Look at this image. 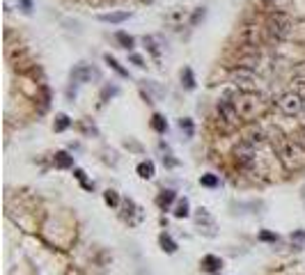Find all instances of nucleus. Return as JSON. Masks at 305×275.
Segmentation results:
<instances>
[{
	"label": "nucleus",
	"instance_id": "9b49d317",
	"mask_svg": "<svg viewBox=\"0 0 305 275\" xmlns=\"http://www.w3.org/2000/svg\"><path fill=\"white\" fill-rule=\"evenodd\" d=\"M131 19V12H106V14H99V21L101 23H113V25H117V23H124V21H129Z\"/></svg>",
	"mask_w": 305,
	"mask_h": 275
},
{
	"label": "nucleus",
	"instance_id": "f257e3e1",
	"mask_svg": "<svg viewBox=\"0 0 305 275\" xmlns=\"http://www.w3.org/2000/svg\"><path fill=\"white\" fill-rule=\"evenodd\" d=\"M269 140L273 142L275 154H278V158L282 160V165H285V168H289V170H296V168H300V165H303L300 147L296 145V140H291V138L282 135L278 129L269 133Z\"/></svg>",
	"mask_w": 305,
	"mask_h": 275
},
{
	"label": "nucleus",
	"instance_id": "6ab92c4d",
	"mask_svg": "<svg viewBox=\"0 0 305 275\" xmlns=\"http://www.w3.org/2000/svg\"><path fill=\"white\" fill-rule=\"evenodd\" d=\"M195 74H193V69H190V67H184V71H181V87H184V90H195Z\"/></svg>",
	"mask_w": 305,
	"mask_h": 275
},
{
	"label": "nucleus",
	"instance_id": "f3484780",
	"mask_svg": "<svg viewBox=\"0 0 305 275\" xmlns=\"http://www.w3.org/2000/svg\"><path fill=\"white\" fill-rule=\"evenodd\" d=\"M104 62H106V65H108L113 71H115V74L120 76V78H129V69H124V67H122L120 62H117L110 53H106V55H104Z\"/></svg>",
	"mask_w": 305,
	"mask_h": 275
},
{
	"label": "nucleus",
	"instance_id": "6e6552de",
	"mask_svg": "<svg viewBox=\"0 0 305 275\" xmlns=\"http://www.w3.org/2000/svg\"><path fill=\"white\" fill-rule=\"evenodd\" d=\"M230 83H234V87H239V90H252L255 87V71L234 67L230 71Z\"/></svg>",
	"mask_w": 305,
	"mask_h": 275
},
{
	"label": "nucleus",
	"instance_id": "423d86ee",
	"mask_svg": "<svg viewBox=\"0 0 305 275\" xmlns=\"http://www.w3.org/2000/svg\"><path fill=\"white\" fill-rule=\"evenodd\" d=\"M278 108H280L282 115L296 117V115H300V113H305V99L294 90L285 92V94L278 96Z\"/></svg>",
	"mask_w": 305,
	"mask_h": 275
},
{
	"label": "nucleus",
	"instance_id": "393cba45",
	"mask_svg": "<svg viewBox=\"0 0 305 275\" xmlns=\"http://www.w3.org/2000/svg\"><path fill=\"white\" fill-rule=\"evenodd\" d=\"M195 220H197V225H214V218L209 215V211L207 209H197V213H195Z\"/></svg>",
	"mask_w": 305,
	"mask_h": 275
},
{
	"label": "nucleus",
	"instance_id": "7ed1b4c3",
	"mask_svg": "<svg viewBox=\"0 0 305 275\" xmlns=\"http://www.w3.org/2000/svg\"><path fill=\"white\" fill-rule=\"evenodd\" d=\"M291 28H294V23H291L289 14H285V12H271L269 19H266V35L271 37V39L275 41H282L287 39V37L291 35Z\"/></svg>",
	"mask_w": 305,
	"mask_h": 275
},
{
	"label": "nucleus",
	"instance_id": "0eeeda50",
	"mask_svg": "<svg viewBox=\"0 0 305 275\" xmlns=\"http://www.w3.org/2000/svg\"><path fill=\"white\" fill-rule=\"evenodd\" d=\"M216 113H218V117H223V120H225L232 129L241 126V122H243V117L239 115V110H236L234 101H232L230 96H223V99H218V103H216Z\"/></svg>",
	"mask_w": 305,
	"mask_h": 275
},
{
	"label": "nucleus",
	"instance_id": "cd10ccee",
	"mask_svg": "<svg viewBox=\"0 0 305 275\" xmlns=\"http://www.w3.org/2000/svg\"><path fill=\"white\" fill-rule=\"evenodd\" d=\"M74 177L80 181V184H83V188H87V190H94V184H90V181L85 179V172H83V170H74Z\"/></svg>",
	"mask_w": 305,
	"mask_h": 275
},
{
	"label": "nucleus",
	"instance_id": "f704fd0d",
	"mask_svg": "<svg viewBox=\"0 0 305 275\" xmlns=\"http://www.w3.org/2000/svg\"><path fill=\"white\" fill-rule=\"evenodd\" d=\"M129 60L133 62L135 67H140V69L145 67V58H142V55H138V53H131V55H129Z\"/></svg>",
	"mask_w": 305,
	"mask_h": 275
},
{
	"label": "nucleus",
	"instance_id": "e433bc0d",
	"mask_svg": "<svg viewBox=\"0 0 305 275\" xmlns=\"http://www.w3.org/2000/svg\"><path fill=\"white\" fill-rule=\"evenodd\" d=\"M140 3H145V5H151V3H156V0H140Z\"/></svg>",
	"mask_w": 305,
	"mask_h": 275
},
{
	"label": "nucleus",
	"instance_id": "1a4fd4ad",
	"mask_svg": "<svg viewBox=\"0 0 305 275\" xmlns=\"http://www.w3.org/2000/svg\"><path fill=\"white\" fill-rule=\"evenodd\" d=\"M92 76H96V74H94V69H92L90 65H78V67L71 69L69 78H71V83H90Z\"/></svg>",
	"mask_w": 305,
	"mask_h": 275
},
{
	"label": "nucleus",
	"instance_id": "473e14b6",
	"mask_svg": "<svg viewBox=\"0 0 305 275\" xmlns=\"http://www.w3.org/2000/svg\"><path fill=\"white\" fill-rule=\"evenodd\" d=\"M14 3L21 7V12H23V14H28V16L32 14V0H14Z\"/></svg>",
	"mask_w": 305,
	"mask_h": 275
},
{
	"label": "nucleus",
	"instance_id": "c756f323",
	"mask_svg": "<svg viewBox=\"0 0 305 275\" xmlns=\"http://www.w3.org/2000/svg\"><path fill=\"white\" fill-rule=\"evenodd\" d=\"M48 103H50V90L46 85H41V113L48 108Z\"/></svg>",
	"mask_w": 305,
	"mask_h": 275
},
{
	"label": "nucleus",
	"instance_id": "dca6fc26",
	"mask_svg": "<svg viewBox=\"0 0 305 275\" xmlns=\"http://www.w3.org/2000/svg\"><path fill=\"white\" fill-rule=\"evenodd\" d=\"M159 243H161V250L168 252V255H175V252H177V241L172 239L168 232H163V234L159 236Z\"/></svg>",
	"mask_w": 305,
	"mask_h": 275
},
{
	"label": "nucleus",
	"instance_id": "b1692460",
	"mask_svg": "<svg viewBox=\"0 0 305 275\" xmlns=\"http://www.w3.org/2000/svg\"><path fill=\"white\" fill-rule=\"evenodd\" d=\"M200 184L205 186V188H218L220 179H218V175H211V172H207V175L200 177Z\"/></svg>",
	"mask_w": 305,
	"mask_h": 275
},
{
	"label": "nucleus",
	"instance_id": "7c9ffc66",
	"mask_svg": "<svg viewBox=\"0 0 305 275\" xmlns=\"http://www.w3.org/2000/svg\"><path fill=\"white\" fill-rule=\"evenodd\" d=\"M117 92H120V90H117V87H115V85H106V87H104V90H101V101H108V99H110V96H115V94H117Z\"/></svg>",
	"mask_w": 305,
	"mask_h": 275
},
{
	"label": "nucleus",
	"instance_id": "a211bd4d",
	"mask_svg": "<svg viewBox=\"0 0 305 275\" xmlns=\"http://www.w3.org/2000/svg\"><path fill=\"white\" fill-rule=\"evenodd\" d=\"M71 126V117L67 115V113H58L53 120V131L55 133H62V131H67Z\"/></svg>",
	"mask_w": 305,
	"mask_h": 275
},
{
	"label": "nucleus",
	"instance_id": "f8f14e48",
	"mask_svg": "<svg viewBox=\"0 0 305 275\" xmlns=\"http://www.w3.org/2000/svg\"><path fill=\"white\" fill-rule=\"evenodd\" d=\"M175 200H177V193H175V190H161L159 195H156V206H159L161 211H168Z\"/></svg>",
	"mask_w": 305,
	"mask_h": 275
},
{
	"label": "nucleus",
	"instance_id": "c9c22d12",
	"mask_svg": "<svg viewBox=\"0 0 305 275\" xmlns=\"http://www.w3.org/2000/svg\"><path fill=\"white\" fill-rule=\"evenodd\" d=\"M294 239H300V241H305V232H296V234H294Z\"/></svg>",
	"mask_w": 305,
	"mask_h": 275
},
{
	"label": "nucleus",
	"instance_id": "5701e85b",
	"mask_svg": "<svg viewBox=\"0 0 305 275\" xmlns=\"http://www.w3.org/2000/svg\"><path fill=\"white\" fill-rule=\"evenodd\" d=\"M172 213H175V218H188V215H190V211H188V200H186V197H184V200H179V202H177V206H175V211H172Z\"/></svg>",
	"mask_w": 305,
	"mask_h": 275
},
{
	"label": "nucleus",
	"instance_id": "72a5a7b5",
	"mask_svg": "<svg viewBox=\"0 0 305 275\" xmlns=\"http://www.w3.org/2000/svg\"><path fill=\"white\" fill-rule=\"evenodd\" d=\"M278 239H280V236L273 234V232H266V230L260 232V241H266V243H275Z\"/></svg>",
	"mask_w": 305,
	"mask_h": 275
},
{
	"label": "nucleus",
	"instance_id": "f03ea898",
	"mask_svg": "<svg viewBox=\"0 0 305 275\" xmlns=\"http://www.w3.org/2000/svg\"><path fill=\"white\" fill-rule=\"evenodd\" d=\"M225 96H230V99L234 101L236 110H239V115L243 117V120H252V117L262 110V96L252 90H239V92H234V94H225Z\"/></svg>",
	"mask_w": 305,
	"mask_h": 275
},
{
	"label": "nucleus",
	"instance_id": "aec40b11",
	"mask_svg": "<svg viewBox=\"0 0 305 275\" xmlns=\"http://www.w3.org/2000/svg\"><path fill=\"white\" fill-rule=\"evenodd\" d=\"M115 41H117V44H120L124 50H133V46H135V39L129 35V32H124V30L115 32Z\"/></svg>",
	"mask_w": 305,
	"mask_h": 275
},
{
	"label": "nucleus",
	"instance_id": "c85d7f7f",
	"mask_svg": "<svg viewBox=\"0 0 305 275\" xmlns=\"http://www.w3.org/2000/svg\"><path fill=\"white\" fill-rule=\"evenodd\" d=\"M205 16H207V10H205V7H197V10L193 12V16H190V25H197Z\"/></svg>",
	"mask_w": 305,
	"mask_h": 275
},
{
	"label": "nucleus",
	"instance_id": "4c0bfd02",
	"mask_svg": "<svg viewBox=\"0 0 305 275\" xmlns=\"http://www.w3.org/2000/svg\"><path fill=\"white\" fill-rule=\"evenodd\" d=\"M90 3H96V5H99V3H106V0H90Z\"/></svg>",
	"mask_w": 305,
	"mask_h": 275
},
{
	"label": "nucleus",
	"instance_id": "2f4dec72",
	"mask_svg": "<svg viewBox=\"0 0 305 275\" xmlns=\"http://www.w3.org/2000/svg\"><path fill=\"white\" fill-rule=\"evenodd\" d=\"M294 140H296V145L305 151V126H300V129L294 133Z\"/></svg>",
	"mask_w": 305,
	"mask_h": 275
},
{
	"label": "nucleus",
	"instance_id": "412c9836",
	"mask_svg": "<svg viewBox=\"0 0 305 275\" xmlns=\"http://www.w3.org/2000/svg\"><path fill=\"white\" fill-rule=\"evenodd\" d=\"M151 129L156 131V133H165V131H168V122H165V117L161 115V113H154V115H151Z\"/></svg>",
	"mask_w": 305,
	"mask_h": 275
},
{
	"label": "nucleus",
	"instance_id": "2eb2a0df",
	"mask_svg": "<svg viewBox=\"0 0 305 275\" xmlns=\"http://www.w3.org/2000/svg\"><path fill=\"white\" fill-rule=\"evenodd\" d=\"M266 138H269V133H266L264 129H250L248 133H245V140L248 142H252L255 147H260V145H264L266 142Z\"/></svg>",
	"mask_w": 305,
	"mask_h": 275
},
{
	"label": "nucleus",
	"instance_id": "4be33fe9",
	"mask_svg": "<svg viewBox=\"0 0 305 275\" xmlns=\"http://www.w3.org/2000/svg\"><path fill=\"white\" fill-rule=\"evenodd\" d=\"M104 202L110 206V209H117V206L122 204L120 195H117V190H113V188H108V190L104 193Z\"/></svg>",
	"mask_w": 305,
	"mask_h": 275
},
{
	"label": "nucleus",
	"instance_id": "9d476101",
	"mask_svg": "<svg viewBox=\"0 0 305 275\" xmlns=\"http://www.w3.org/2000/svg\"><path fill=\"white\" fill-rule=\"evenodd\" d=\"M200 268L205 270V273H209V275H218L220 270H223V259L216 257V255H207V257H202Z\"/></svg>",
	"mask_w": 305,
	"mask_h": 275
},
{
	"label": "nucleus",
	"instance_id": "39448f33",
	"mask_svg": "<svg viewBox=\"0 0 305 275\" xmlns=\"http://www.w3.org/2000/svg\"><path fill=\"white\" fill-rule=\"evenodd\" d=\"M232 156H234L236 168H241V170H252L257 165V147L252 142H248L245 138L234 147Z\"/></svg>",
	"mask_w": 305,
	"mask_h": 275
},
{
	"label": "nucleus",
	"instance_id": "20e7f679",
	"mask_svg": "<svg viewBox=\"0 0 305 275\" xmlns=\"http://www.w3.org/2000/svg\"><path fill=\"white\" fill-rule=\"evenodd\" d=\"M262 28L257 21H248V23L241 25L239 30V44H241V50H260L262 46Z\"/></svg>",
	"mask_w": 305,
	"mask_h": 275
},
{
	"label": "nucleus",
	"instance_id": "4468645a",
	"mask_svg": "<svg viewBox=\"0 0 305 275\" xmlns=\"http://www.w3.org/2000/svg\"><path fill=\"white\" fill-rule=\"evenodd\" d=\"M53 165L60 168V170H69V168H74V156H69L67 151H55Z\"/></svg>",
	"mask_w": 305,
	"mask_h": 275
},
{
	"label": "nucleus",
	"instance_id": "ddd939ff",
	"mask_svg": "<svg viewBox=\"0 0 305 275\" xmlns=\"http://www.w3.org/2000/svg\"><path fill=\"white\" fill-rule=\"evenodd\" d=\"M135 172H138V177H140V179H154V175H156L154 160H140V163H138V168H135Z\"/></svg>",
	"mask_w": 305,
	"mask_h": 275
},
{
	"label": "nucleus",
	"instance_id": "bb28decb",
	"mask_svg": "<svg viewBox=\"0 0 305 275\" xmlns=\"http://www.w3.org/2000/svg\"><path fill=\"white\" fill-rule=\"evenodd\" d=\"M145 46L149 48V53L154 55V58H161V50H159V46H156V39H154V37H145Z\"/></svg>",
	"mask_w": 305,
	"mask_h": 275
},
{
	"label": "nucleus",
	"instance_id": "a878e982",
	"mask_svg": "<svg viewBox=\"0 0 305 275\" xmlns=\"http://www.w3.org/2000/svg\"><path fill=\"white\" fill-rule=\"evenodd\" d=\"M179 129L186 133V138H193V133H195V129H193V122H190L188 117H184V120H179Z\"/></svg>",
	"mask_w": 305,
	"mask_h": 275
}]
</instances>
